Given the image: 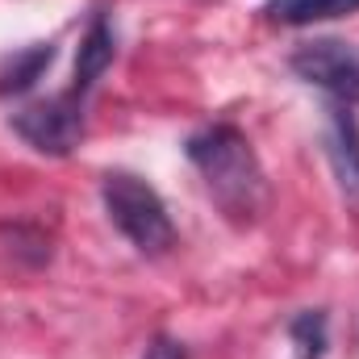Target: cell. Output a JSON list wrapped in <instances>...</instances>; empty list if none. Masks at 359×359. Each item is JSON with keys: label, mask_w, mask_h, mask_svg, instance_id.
<instances>
[{"label": "cell", "mask_w": 359, "mask_h": 359, "mask_svg": "<svg viewBox=\"0 0 359 359\" xmlns=\"http://www.w3.org/2000/svg\"><path fill=\"white\" fill-rule=\"evenodd\" d=\"M117 55V34H113V21L104 13H96L80 38V55H76V88L72 92H88L113 63Z\"/></svg>", "instance_id": "obj_5"}, {"label": "cell", "mask_w": 359, "mask_h": 359, "mask_svg": "<svg viewBox=\"0 0 359 359\" xmlns=\"http://www.w3.org/2000/svg\"><path fill=\"white\" fill-rule=\"evenodd\" d=\"M142 359H188V351H184V343L168 339V334H159V339L147 347V355Z\"/></svg>", "instance_id": "obj_10"}, {"label": "cell", "mask_w": 359, "mask_h": 359, "mask_svg": "<svg viewBox=\"0 0 359 359\" xmlns=\"http://www.w3.org/2000/svg\"><path fill=\"white\" fill-rule=\"evenodd\" d=\"M50 59H55L50 46H29V50L13 55L8 67L0 72V92H4V96H8V92H25L46 67H50Z\"/></svg>", "instance_id": "obj_8"}, {"label": "cell", "mask_w": 359, "mask_h": 359, "mask_svg": "<svg viewBox=\"0 0 359 359\" xmlns=\"http://www.w3.org/2000/svg\"><path fill=\"white\" fill-rule=\"evenodd\" d=\"M188 159L201 172L209 196L222 205V213H230L234 222H251L264 209L268 184L264 168L251 151V142L234 130V126H205L188 138Z\"/></svg>", "instance_id": "obj_1"}, {"label": "cell", "mask_w": 359, "mask_h": 359, "mask_svg": "<svg viewBox=\"0 0 359 359\" xmlns=\"http://www.w3.org/2000/svg\"><path fill=\"white\" fill-rule=\"evenodd\" d=\"M288 339L297 347V359H322L326 355V313L305 309L288 322Z\"/></svg>", "instance_id": "obj_9"}, {"label": "cell", "mask_w": 359, "mask_h": 359, "mask_svg": "<svg viewBox=\"0 0 359 359\" xmlns=\"http://www.w3.org/2000/svg\"><path fill=\"white\" fill-rule=\"evenodd\" d=\"M80 92H63V96H46L34 100L25 109L13 113V130L21 142H29L38 155H72L84 138V104L76 100Z\"/></svg>", "instance_id": "obj_3"}, {"label": "cell", "mask_w": 359, "mask_h": 359, "mask_svg": "<svg viewBox=\"0 0 359 359\" xmlns=\"http://www.w3.org/2000/svg\"><path fill=\"white\" fill-rule=\"evenodd\" d=\"M288 63L305 84L330 92L339 100H359V42L318 38V42L297 46Z\"/></svg>", "instance_id": "obj_4"}, {"label": "cell", "mask_w": 359, "mask_h": 359, "mask_svg": "<svg viewBox=\"0 0 359 359\" xmlns=\"http://www.w3.org/2000/svg\"><path fill=\"white\" fill-rule=\"evenodd\" d=\"M326 151H330V163H334V176L343 184V192L347 196H359V121L347 109H334L330 113Z\"/></svg>", "instance_id": "obj_6"}, {"label": "cell", "mask_w": 359, "mask_h": 359, "mask_svg": "<svg viewBox=\"0 0 359 359\" xmlns=\"http://www.w3.org/2000/svg\"><path fill=\"white\" fill-rule=\"evenodd\" d=\"M100 201L109 222L142 251V255H163L176 247V226L168 217L163 196L134 172H109L100 180Z\"/></svg>", "instance_id": "obj_2"}, {"label": "cell", "mask_w": 359, "mask_h": 359, "mask_svg": "<svg viewBox=\"0 0 359 359\" xmlns=\"http://www.w3.org/2000/svg\"><path fill=\"white\" fill-rule=\"evenodd\" d=\"M359 0H268L264 13L280 25H313V21H330V17H347L355 13Z\"/></svg>", "instance_id": "obj_7"}]
</instances>
